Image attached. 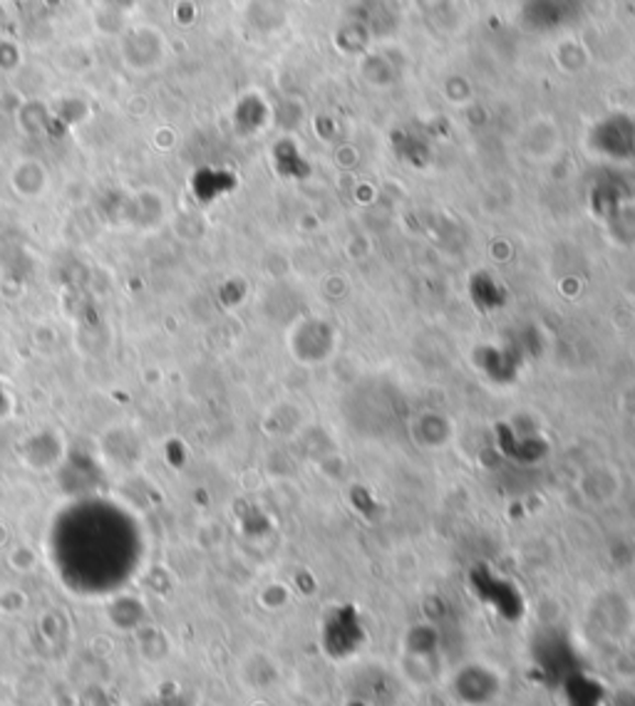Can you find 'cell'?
Returning <instances> with one entry per match:
<instances>
[{
  "mask_svg": "<svg viewBox=\"0 0 635 706\" xmlns=\"http://www.w3.org/2000/svg\"><path fill=\"white\" fill-rule=\"evenodd\" d=\"M526 352L528 350H524L522 343L487 347V350L479 352V367H482V372L492 382L509 384V382L516 380L519 370L524 367L526 357H528Z\"/></svg>",
  "mask_w": 635,
  "mask_h": 706,
  "instance_id": "6da1fadb",
  "label": "cell"
},
{
  "mask_svg": "<svg viewBox=\"0 0 635 706\" xmlns=\"http://www.w3.org/2000/svg\"><path fill=\"white\" fill-rule=\"evenodd\" d=\"M593 149L609 154L611 159H628L635 149V130L631 120L613 117L601 122L593 132Z\"/></svg>",
  "mask_w": 635,
  "mask_h": 706,
  "instance_id": "7a4b0ae2",
  "label": "cell"
},
{
  "mask_svg": "<svg viewBox=\"0 0 635 706\" xmlns=\"http://www.w3.org/2000/svg\"><path fill=\"white\" fill-rule=\"evenodd\" d=\"M469 298L482 313H494L506 303L504 288L492 276L479 273L469 280Z\"/></svg>",
  "mask_w": 635,
  "mask_h": 706,
  "instance_id": "3957f363",
  "label": "cell"
}]
</instances>
